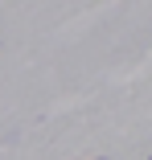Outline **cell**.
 Returning a JSON list of instances; mask_svg holds the SVG:
<instances>
[{
	"mask_svg": "<svg viewBox=\"0 0 152 160\" xmlns=\"http://www.w3.org/2000/svg\"><path fill=\"white\" fill-rule=\"evenodd\" d=\"M148 160H152V156H148Z\"/></svg>",
	"mask_w": 152,
	"mask_h": 160,
	"instance_id": "1",
	"label": "cell"
}]
</instances>
